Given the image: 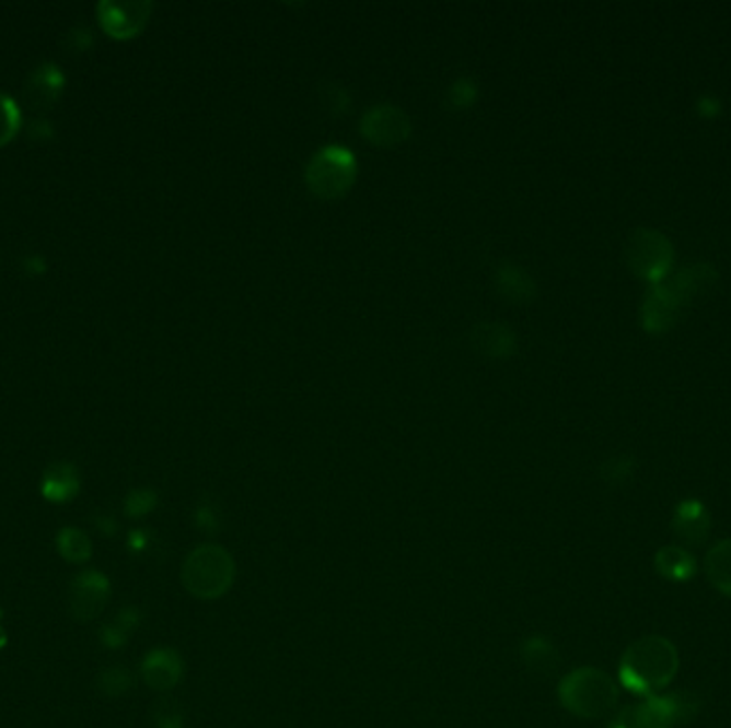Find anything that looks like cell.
<instances>
[{"label": "cell", "instance_id": "obj_1", "mask_svg": "<svg viewBox=\"0 0 731 728\" xmlns=\"http://www.w3.org/2000/svg\"><path fill=\"white\" fill-rule=\"evenodd\" d=\"M681 669L676 645L665 637L640 638L627 647L620 658V682L636 694H657L674 682Z\"/></svg>", "mask_w": 731, "mask_h": 728}, {"label": "cell", "instance_id": "obj_2", "mask_svg": "<svg viewBox=\"0 0 731 728\" xmlns=\"http://www.w3.org/2000/svg\"><path fill=\"white\" fill-rule=\"evenodd\" d=\"M558 698L562 707L573 716L596 720L607 716L616 707L618 685L605 671L582 667L560 680Z\"/></svg>", "mask_w": 731, "mask_h": 728}, {"label": "cell", "instance_id": "obj_3", "mask_svg": "<svg viewBox=\"0 0 731 728\" xmlns=\"http://www.w3.org/2000/svg\"><path fill=\"white\" fill-rule=\"evenodd\" d=\"M235 582V562L221 545L195 547L183 564V586L186 592L201 600H217L231 590Z\"/></svg>", "mask_w": 731, "mask_h": 728}, {"label": "cell", "instance_id": "obj_4", "mask_svg": "<svg viewBox=\"0 0 731 728\" xmlns=\"http://www.w3.org/2000/svg\"><path fill=\"white\" fill-rule=\"evenodd\" d=\"M356 174L353 154L343 145H327L311 158L306 184L321 199H338L353 186Z\"/></svg>", "mask_w": 731, "mask_h": 728}, {"label": "cell", "instance_id": "obj_5", "mask_svg": "<svg viewBox=\"0 0 731 728\" xmlns=\"http://www.w3.org/2000/svg\"><path fill=\"white\" fill-rule=\"evenodd\" d=\"M699 714V698L691 692L652 694L640 705L643 728H681Z\"/></svg>", "mask_w": 731, "mask_h": 728}, {"label": "cell", "instance_id": "obj_6", "mask_svg": "<svg viewBox=\"0 0 731 728\" xmlns=\"http://www.w3.org/2000/svg\"><path fill=\"white\" fill-rule=\"evenodd\" d=\"M152 4L150 2H116L105 0L96 4V15L101 28L114 37V39H131L141 33V28L148 24Z\"/></svg>", "mask_w": 731, "mask_h": 728}, {"label": "cell", "instance_id": "obj_7", "mask_svg": "<svg viewBox=\"0 0 731 728\" xmlns=\"http://www.w3.org/2000/svg\"><path fill=\"white\" fill-rule=\"evenodd\" d=\"M362 133L368 141L376 145H383V148L398 145L411 136V120L401 107L374 105L366 111Z\"/></svg>", "mask_w": 731, "mask_h": 728}, {"label": "cell", "instance_id": "obj_8", "mask_svg": "<svg viewBox=\"0 0 731 728\" xmlns=\"http://www.w3.org/2000/svg\"><path fill=\"white\" fill-rule=\"evenodd\" d=\"M65 89V73L54 62H42L35 67L24 84V101L37 109H49Z\"/></svg>", "mask_w": 731, "mask_h": 728}, {"label": "cell", "instance_id": "obj_9", "mask_svg": "<svg viewBox=\"0 0 731 728\" xmlns=\"http://www.w3.org/2000/svg\"><path fill=\"white\" fill-rule=\"evenodd\" d=\"M184 665L181 654L172 649H154L141 665V676L156 692H167L183 680Z\"/></svg>", "mask_w": 731, "mask_h": 728}, {"label": "cell", "instance_id": "obj_10", "mask_svg": "<svg viewBox=\"0 0 731 728\" xmlns=\"http://www.w3.org/2000/svg\"><path fill=\"white\" fill-rule=\"evenodd\" d=\"M471 347L490 360H507L515 351V336L504 322H479L468 333Z\"/></svg>", "mask_w": 731, "mask_h": 728}, {"label": "cell", "instance_id": "obj_11", "mask_svg": "<svg viewBox=\"0 0 731 728\" xmlns=\"http://www.w3.org/2000/svg\"><path fill=\"white\" fill-rule=\"evenodd\" d=\"M672 530L685 545H704L710 535V515L701 502H681L672 519Z\"/></svg>", "mask_w": 731, "mask_h": 728}, {"label": "cell", "instance_id": "obj_12", "mask_svg": "<svg viewBox=\"0 0 731 728\" xmlns=\"http://www.w3.org/2000/svg\"><path fill=\"white\" fill-rule=\"evenodd\" d=\"M107 594H109L107 582L96 573H86L78 577V582L73 584L71 607L80 618L91 620L98 611H103L107 602Z\"/></svg>", "mask_w": 731, "mask_h": 728}, {"label": "cell", "instance_id": "obj_13", "mask_svg": "<svg viewBox=\"0 0 731 728\" xmlns=\"http://www.w3.org/2000/svg\"><path fill=\"white\" fill-rule=\"evenodd\" d=\"M654 568L661 577L670 579V582H688L693 579L695 571H697V562L695 557L686 551L685 547L670 545L663 547L657 551L654 557Z\"/></svg>", "mask_w": 731, "mask_h": 728}, {"label": "cell", "instance_id": "obj_14", "mask_svg": "<svg viewBox=\"0 0 731 728\" xmlns=\"http://www.w3.org/2000/svg\"><path fill=\"white\" fill-rule=\"evenodd\" d=\"M520 654H522V662L529 667V671H533L537 676H544V678L556 673L558 667H560V654L554 647V643H549L548 638H526L520 647Z\"/></svg>", "mask_w": 731, "mask_h": 728}, {"label": "cell", "instance_id": "obj_15", "mask_svg": "<svg viewBox=\"0 0 731 728\" xmlns=\"http://www.w3.org/2000/svg\"><path fill=\"white\" fill-rule=\"evenodd\" d=\"M704 571L712 588L731 598V539L712 547L704 560Z\"/></svg>", "mask_w": 731, "mask_h": 728}, {"label": "cell", "instance_id": "obj_16", "mask_svg": "<svg viewBox=\"0 0 731 728\" xmlns=\"http://www.w3.org/2000/svg\"><path fill=\"white\" fill-rule=\"evenodd\" d=\"M497 289L511 302H529L537 293L533 278L513 263H503L497 270Z\"/></svg>", "mask_w": 731, "mask_h": 728}, {"label": "cell", "instance_id": "obj_17", "mask_svg": "<svg viewBox=\"0 0 731 728\" xmlns=\"http://www.w3.org/2000/svg\"><path fill=\"white\" fill-rule=\"evenodd\" d=\"M80 488L78 472L71 463H54L46 470L44 477V494L54 502H65L76 496Z\"/></svg>", "mask_w": 731, "mask_h": 728}, {"label": "cell", "instance_id": "obj_18", "mask_svg": "<svg viewBox=\"0 0 731 728\" xmlns=\"http://www.w3.org/2000/svg\"><path fill=\"white\" fill-rule=\"evenodd\" d=\"M20 107L11 96L0 92V148L7 145L20 129Z\"/></svg>", "mask_w": 731, "mask_h": 728}, {"label": "cell", "instance_id": "obj_19", "mask_svg": "<svg viewBox=\"0 0 731 728\" xmlns=\"http://www.w3.org/2000/svg\"><path fill=\"white\" fill-rule=\"evenodd\" d=\"M58 543H60V551L65 553V557H69L73 562H82L91 555L89 539L78 530H65L62 537L58 539Z\"/></svg>", "mask_w": 731, "mask_h": 728}, {"label": "cell", "instance_id": "obj_20", "mask_svg": "<svg viewBox=\"0 0 731 728\" xmlns=\"http://www.w3.org/2000/svg\"><path fill=\"white\" fill-rule=\"evenodd\" d=\"M320 98L321 105H323L329 114H334V116L345 114V111L349 109V105H351V96H349V92L345 91L343 86H338V84H325L320 91Z\"/></svg>", "mask_w": 731, "mask_h": 728}, {"label": "cell", "instance_id": "obj_21", "mask_svg": "<svg viewBox=\"0 0 731 728\" xmlns=\"http://www.w3.org/2000/svg\"><path fill=\"white\" fill-rule=\"evenodd\" d=\"M154 723H156V728H183V712L176 703L163 701L156 705Z\"/></svg>", "mask_w": 731, "mask_h": 728}, {"label": "cell", "instance_id": "obj_22", "mask_svg": "<svg viewBox=\"0 0 731 728\" xmlns=\"http://www.w3.org/2000/svg\"><path fill=\"white\" fill-rule=\"evenodd\" d=\"M154 502H156L154 492H150V490H136V492H131L129 498H127V513H129L131 517L146 515L148 510L154 508Z\"/></svg>", "mask_w": 731, "mask_h": 728}, {"label": "cell", "instance_id": "obj_23", "mask_svg": "<svg viewBox=\"0 0 731 728\" xmlns=\"http://www.w3.org/2000/svg\"><path fill=\"white\" fill-rule=\"evenodd\" d=\"M450 94H452L454 107H471L473 101L477 98V86L473 84V80L464 78V80H457L456 84L450 89Z\"/></svg>", "mask_w": 731, "mask_h": 728}, {"label": "cell", "instance_id": "obj_24", "mask_svg": "<svg viewBox=\"0 0 731 728\" xmlns=\"http://www.w3.org/2000/svg\"><path fill=\"white\" fill-rule=\"evenodd\" d=\"M65 44L73 51H86L92 46V31L89 26H76L67 33Z\"/></svg>", "mask_w": 731, "mask_h": 728}, {"label": "cell", "instance_id": "obj_25", "mask_svg": "<svg viewBox=\"0 0 731 728\" xmlns=\"http://www.w3.org/2000/svg\"><path fill=\"white\" fill-rule=\"evenodd\" d=\"M112 682V685H107L105 690L107 692H125V690H129V685H131V673L129 671H125V669H112V671H107L105 676H103V683Z\"/></svg>", "mask_w": 731, "mask_h": 728}, {"label": "cell", "instance_id": "obj_26", "mask_svg": "<svg viewBox=\"0 0 731 728\" xmlns=\"http://www.w3.org/2000/svg\"><path fill=\"white\" fill-rule=\"evenodd\" d=\"M610 728H643L640 716V705L636 707H627L625 712H620Z\"/></svg>", "mask_w": 731, "mask_h": 728}, {"label": "cell", "instance_id": "obj_27", "mask_svg": "<svg viewBox=\"0 0 731 728\" xmlns=\"http://www.w3.org/2000/svg\"><path fill=\"white\" fill-rule=\"evenodd\" d=\"M28 137L35 141H49L54 137V127L47 122L46 118H35L28 125Z\"/></svg>", "mask_w": 731, "mask_h": 728}, {"label": "cell", "instance_id": "obj_28", "mask_svg": "<svg viewBox=\"0 0 731 728\" xmlns=\"http://www.w3.org/2000/svg\"><path fill=\"white\" fill-rule=\"evenodd\" d=\"M24 270L26 273H44L46 272V259L42 255H28L24 259Z\"/></svg>", "mask_w": 731, "mask_h": 728}]
</instances>
